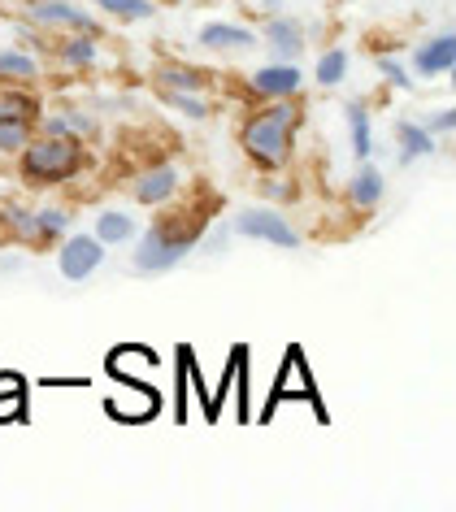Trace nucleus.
<instances>
[{"instance_id":"nucleus-1","label":"nucleus","mask_w":456,"mask_h":512,"mask_svg":"<svg viewBox=\"0 0 456 512\" xmlns=\"http://www.w3.org/2000/svg\"><path fill=\"white\" fill-rule=\"evenodd\" d=\"M304 126V109L296 105V96L270 100L261 113H252L239 131V148L248 152L252 165H261L265 174L283 170L291 161V148H296V131Z\"/></svg>"},{"instance_id":"nucleus-2","label":"nucleus","mask_w":456,"mask_h":512,"mask_svg":"<svg viewBox=\"0 0 456 512\" xmlns=\"http://www.w3.org/2000/svg\"><path fill=\"white\" fill-rule=\"evenodd\" d=\"M205 230H209V217L205 213H179V217H161L157 226L139 239L135 248V270L139 274H166L183 261L196 243H205Z\"/></svg>"},{"instance_id":"nucleus-3","label":"nucleus","mask_w":456,"mask_h":512,"mask_svg":"<svg viewBox=\"0 0 456 512\" xmlns=\"http://www.w3.org/2000/svg\"><path fill=\"white\" fill-rule=\"evenodd\" d=\"M18 170L35 187H57L79 178L83 170V139L70 135H31V144L18 152Z\"/></svg>"},{"instance_id":"nucleus-4","label":"nucleus","mask_w":456,"mask_h":512,"mask_svg":"<svg viewBox=\"0 0 456 512\" xmlns=\"http://www.w3.org/2000/svg\"><path fill=\"white\" fill-rule=\"evenodd\" d=\"M235 235L257 239V243H270V248H283V252L300 248L296 226H291L278 209H239L235 213Z\"/></svg>"},{"instance_id":"nucleus-5","label":"nucleus","mask_w":456,"mask_h":512,"mask_svg":"<svg viewBox=\"0 0 456 512\" xmlns=\"http://www.w3.org/2000/svg\"><path fill=\"white\" fill-rule=\"evenodd\" d=\"M27 18L44 31H61V35H100V22L87 9L70 5V0H31Z\"/></svg>"},{"instance_id":"nucleus-6","label":"nucleus","mask_w":456,"mask_h":512,"mask_svg":"<svg viewBox=\"0 0 456 512\" xmlns=\"http://www.w3.org/2000/svg\"><path fill=\"white\" fill-rule=\"evenodd\" d=\"M100 265H105V243L96 235H70L57 252V270L66 283H83V278H92Z\"/></svg>"},{"instance_id":"nucleus-7","label":"nucleus","mask_w":456,"mask_h":512,"mask_svg":"<svg viewBox=\"0 0 456 512\" xmlns=\"http://www.w3.org/2000/svg\"><path fill=\"white\" fill-rule=\"evenodd\" d=\"M248 83L261 100H283V96H296L304 87V70L296 61H270V66H261Z\"/></svg>"},{"instance_id":"nucleus-8","label":"nucleus","mask_w":456,"mask_h":512,"mask_svg":"<svg viewBox=\"0 0 456 512\" xmlns=\"http://www.w3.org/2000/svg\"><path fill=\"white\" fill-rule=\"evenodd\" d=\"M265 48H270L274 61H296L309 48V40H304V27L296 18L274 14V18H265Z\"/></svg>"},{"instance_id":"nucleus-9","label":"nucleus","mask_w":456,"mask_h":512,"mask_svg":"<svg viewBox=\"0 0 456 512\" xmlns=\"http://www.w3.org/2000/svg\"><path fill=\"white\" fill-rule=\"evenodd\" d=\"M131 196L135 204H148V209H157V204H166L179 196V170L174 165H152L131 183Z\"/></svg>"},{"instance_id":"nucleus-10","label":"nucleus","mask_w":456,"mask_h":512,"mask_svg":"<svg viewBox=\"0 0 456 512\" xmlns=\"http://www.w3.org/2000/svg\"><path fill=\"white\" fill-rule=\"evenodd\" d=\"M413 70H417V74H426V79L452 74V70H456V35H452V31H443V35H435V40L417 44Z\"/></svg>"},{"instance_id":"nucleus-11","label":"nucleus","mask_w":456,"mask_h":512,"mask_svg":"<svg viewBox=\"0 0 456 512\" xmlns=\"http://www.w3.org/2000/svg\"><path fill=\"white\" fill-rule=\"evenodd\" d=\"M200 48H213V53H226V48H257V31L235 27V22H209V27H200Z\"/></svg>"},{"instance_id":"nucleus-12","label":"nucleus","mask_w":456,"mask_h":512,"mask_svg":"<svg viewBox=\"0 0 456 512\" xmlns=\"http://www.w3.org/2000/svg\"><path fill=\"white\" fill-rule=\"evenodd\" d=\"M383 174L374 170V165H361L357 174H352V183H348V200H352V209H361V213H374L378 204H383Z\"/></svg>"},{"instance_id":"nucleus-13","label":"nucleus","mask_w":456,"mask_h":512,"mask_svg":"<svg viewBox=\"0 0 456 512\" xmlns=\"http://www.w3.org/2000/svg\"><path fill=\"white\" fill-rule=\"evenodd\" d=\"M44 135H70V139H96L100 122L87 118L83 109H57L44 118Z\"/></svg>"},{"instance_id":"nucleus-14","label":"nucleus","mask_w":456,"mask_h":512,"mask_svg":"<svg viewBox=\"0 0 456 512\" xmlns=\"http://www.w3.org/2000/svg\"><path fill=\"white\" fill-rule=\"evenodd\" d=\"M396 144H400V165H413L439 148L435 135H430L422 122H396Z\"/></svg>"},{"instance_id":"nucleus-15","label":"nucleus","mask_w":456,"mask_h":512,"mask_svg":"<svg viewBox=\"0 0 456 512\" xmlns=\"http://www.w3.org/2000/svg\"><path fill=\"white\" fill-rule=\"evenodd\" d=\"M209 74L196 66H179V61H161L157 66V87L161 92H205Z\"/></svg>"},{"instance_id":"nucleus-16","label":"nucleus","mask_w":456,"mask_h":512,"mask_svg":"<svg viewBox=\"0 0 456 512\" xmlns=\"http://www.w3.org/2000/svg\"><path fill=\"white\" fill-rule=\"evenodd\" d=\"M40 79V61H35L31 53H18V48H5L0 53V87H27Z\"/></svg>"},{"instance_id":"nucleus-17","label":"nucleus","mask_w":456,"mask_h":512,"mask_svg":"<svg viewBox=\"0 0 456 512\" xmlns=\"http://www.w3.org/2000/svg\"><path fill=\"white\" fill-rule=\"evenodd\" d=\"M0 226H5V235L14 243H22V248H40V226H35V213L22 209V204H5Z\"/></svg>"},{"instance_id":"nucleus-18","label":"nucleus","mask_w":456,"mask_h":512,"mask_svg":"<svg viewBox=\"0 0 456 512\" xmlns=\"http://www.w3.org/2000/svg\"><path fill=\"white\" fill-rule=\"evenodd\" d=\"M100 35H66V40L57 44V61L61 66H70V70H83V66H92L96 53H100Z\"/></svg>"},{"instance_id":"nucleus-19","label":"nucleus","mask_w":456,"mask_h":512,"mask_svg":"<svg viewBox=\"0 0 456 512\" xmlns=\"http://www.w3.org/2000/svg\"><path fill=\"white\" fill-rule=\"evenodd\" d=\"M135 235H139V226H135L131 213L109 209V213L96 217V239H100V243H131Z\"/></svg>"},{"instance_id":"nucleus-20","label":"nucleus","mask_w":456,"mask_h":512,"mask_svg":"<svg viewBox=\"0 0 456 512\" xmlns=\"http://www.w3.org/2000/svg\"><path fill=\"white\" fill-rule=\"evenodd\" d=\"M348 126H352V152H357L361 161H370L374 135H370V109H365L361 100H352V105H348Z\"/></svg>"},{"instance_id":"nucleus-21","label":"nucleus","mask_w":456,"mask_h":512,"mask_svg":"<svg viewBox=\"0 0 456 512\" xmlns=\"http://www.w3.org/2000/svg\"><path fill=\"white\" fill-rule=\"evenodd\" d=\"M70 209H40L35 213V226H40V248H53V243H61V235L70 230Z\"/></svg>"},{"instance_id":"nucleus-22","label":"nucleus","mask_w":456,"mask_h":512,"mask_svg":"<svg viewBox=\"0 0 456 512\" xmlns=\"http://www.w3.org/2000/svg\"><path fill=\"white\" fill-rule=\"evenodd\" d=\"M96 9H105V14L122 18V22H148V18H157V5H152V0H96Z\"/></svg>"},{"instance_id":"nucleus-23","label":"nucleus","mask_w":456,"mask_h":512,"mask_svg":"<svg viewBox=\"0 0 456 512\" xmlns=\"http://www.w3.org/2000/svg\"><path fill=\"white\" fill-rule=\"evenodd\" d=\"M344 74H348V53H344V48L322 53V61H318V83L322 87H339V83H344Z\"/></svg>"},{"instance_id":"nucleus-24","label":"nucleus","mask_w":456,"mask_h":512,"mask_svg":"<svg viewBox=\"0 0 456 512\" xmlns=\"http://www.w3.org/2000/svg\"><path fill=\"white\" fill-rule=\"evenodd\" d=\"M161 96H166V105H174L183 118H209V105L200 100V92H161Z\"/></svg>"},{"instance_id":"nucleus-25","label":"nucleus","mask_w":456,"mask_h":512,"mask_svg":"<svg viewBox=\"0 0 456 512\" xmlns=\"http://www.w3.org/2000/svg\"><path fill=\"white\" fill-rule=\"evenodd\" d=\"M378 70H383V79H387L391 87H400V92H409V87H413V79H409V70H404V66H400V61H396V57H383V61H378Z\"/></svg>"},{"instance_id":"nucleus-26","label":"nucleus","mask_w":456,"mask_h":512,"mask_svg":"<svg viewBox=\"0 0 456 512\" xmlns=\"http://www.w3.org/2000/svg\"><path fill=\"white\" fill-rule=\"evenodd\" d=\"M422 126H426L430 135H452V126H456V109H452V105H443V109L430 113V118H426Z\"/></svg>"},{"instance_id":"nucleus-27","label":"nucleus","mask_w":456,"mask_h":512,"mask_svg":"<svg viewBox=\"0 0 456 512\" xmlns=\"http://www.w3.org/2000/svg\"><path fill=\"white\" fill-rule=\"evenodd\" d=\"M22 413H27V395L14 391V400H0V421H18Z\"/></svg>"},{"instance_id":"nucleus-28","label":"nucleus","mask_w":456,"mask_h":512,"mask_svg":"<svg viewBox=\"0 0 456 512\" xmlns=\"http://www.w3.org/2000/svg\"><path fill=\"white\" fill-rule=\"evenodd\" d=\"M270 5H278V0H270Z\"/></svg>"}]
</instances>
